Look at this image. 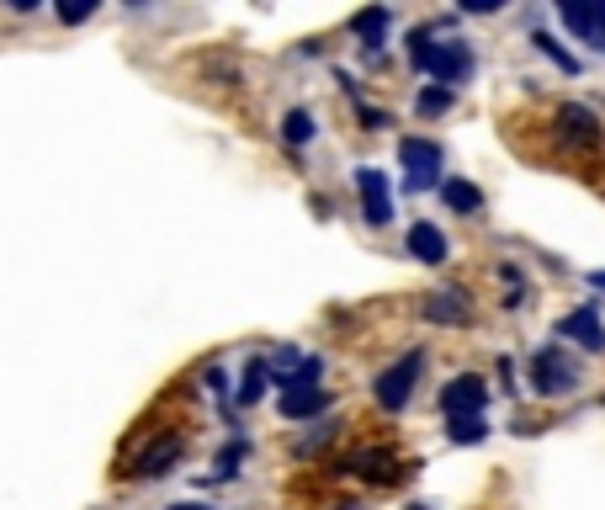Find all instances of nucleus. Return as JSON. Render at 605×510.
<instances>
[{"instance_id":"nucleus-1","label":"nucleus","mask_w":605,"mask_h":510,"mask_svg":"<svg viewBox=\"0 0 605 510\" xmlns=\"http://www.w3.org/2000/svg\"><path fill=\"white\" fill-rule=\"evenodd\" d=\"M410 64L452 91V86H462V80L473 74V53H467V43H431V27H414L410 32Z\"/></svg>"},{"instance_id":"nucleus-2","label":"nucleus","mask_w":605,"mask_h":510,"mask_svg":"<svg viewBox=\"0 0 605 510\" xmlns=\"http://www.w3.org/2000/svg\"><path fill=\"white\" fill-rule=\"evenodd\" d=\"M420 372H425V351H410V357H399V362H393L383 378H377V404H383L387 414H399L404 404H410L414 383H420Z\"/></svg>"},{"instance_id":"nucleus-3","label":"nucleus","mask_w":605,"mask_h":510,"mask_svg":"<svg viewBox=\"0 0 605 510\" xmlns=\"http://www.w3.org/2000/svg\"><path fill=\"white\" fill-rule=\"evenodd\" d=\"M532 383H536V393H547V399H557V393H574V389H579V367L568 362L557 346H547V351H536Z\"/></svg>"},{"instance_id":"nucleus-4","label":"nucleus","mask_w":605,"mask_h":510,"mask_svg":"<svg viewBox=\"0 0 605 510\" xmlns=\"http://www.w3.org/2000/svg\"><path fill=\"white\" fill-rule=\"evenodd\" d=\"M484 404H488V383L478 372H462V378H452L441 389V414L446 420H473V414H484Z\"/></svg>"},{"instance_id":"nucleus-5","label":"nucleus","mask_w":605,"mask_h":510,"mask_svg":"<svg viewBox=\"0 0 605 510\" xmlns=\"http://www.w3.org/2000/svg\"><path fill=\"white\" fill-rule=\"evenodd\" d=\"M399 160L410 170V192H425V187H436L441 176V149L431 139H404L399 144Z\"/></svg>"},{"instance_id":"nucleus-6","label":"nucleus","mask_w":605,"mask_h":510,"mask_svg":"<svg viewBox=\"0 0 605 510\" xmlns=\"http://www.w3.org/2000/svg\"><path fill=\"white\" fill-rule=\"evenodd\" d=\"M356 192H362V213L372 229H383L393 219V192H387V176L377 166H362L356 170Z\"/></svg>"},{"instance_id":"nucleus-7","label":"nucleus","mask_w":605,"mask_h":510,"mask_svg":"<svg viewBox=\"0 0 605 510\" xmlns=\"http://www.w3.org/2000/svg\"><path fill=\"white\" fill-rule=\"evenodd\" d=\"M557 336L563 340H579L584 351H605V324H601V309L595 303H584L574 314L557 319Z\"/></svg>"},{"instance_id":"nucleus-8","label":"nucleus","mask_w":605,"mask_h":510,"mask_svg":"<svg viewBox=\"0 0 605 510\" xmlns=\"http://www.w3.org/2000/svg\"><path fill=\"white\" fill-rule=\"evenodd\" d=\"M181 452H186V437L165 431V437L154 441V447H144V452L133 458V473H139V479H160V473H165V468L181 458Z\"/></svg>"},{"instance_id":"nucleus-9","label":"nucleus","mask_w":605,"mask_h":510,"mask_svg":"<svg viewBox=\"0 0 605 510\" xmlns=\"http://www.w3.org/2000/svg\"><path fill=\"white\" fill-rule=\"evenodd\" d=\"M557 128L568 144H601V118L584 107H557Z\"/></svg>"},{"instance_id":"nucleus-10","label":"nucleus","mask_w":605,"mask_h":510,"mask_svg":"<svg viewBox=\"0 0 605 510\" xmlns=\"http://www.w3.org/2000/svg\"><path fill=\"white\" fill-rule=\"evenodd\" d=\"M404 244H410L414 261H425V267H441V261H446V234H441V229H431V223H414Z\"/></svg>"},{"instance_id":"nucleus-11","label":"nucleus","mask_w":605,"mask_h":510,"mask_svg":"<svg viewBox=\"0 0 605 510\" xmlns=\"http://www.w3.org/2000/svg\"><path fill=\"white\" fill-rule=\"evenodd\" d=\"M330 410V393L324 389H288L282 393V414L288 420H314V414Z\"/></svg>"},{"instance_id":"nucleus-12","label":"nucleus","mask_w":605,"mask_h":510,"mask_svg":"<svg viewBox=\"0 0 605 510\" xmlns=\"http://www.w3.org/2000/svg\"><path fill=\"white\" fill-rule=\"evenodd\" d=\"M425 319L431 324H467V303H462V292H436V298H425Z\"/></svg>"},{"instance_id":"nucleus-13","label":"nucleus","mask_w":605,"mask_h":510,"mask_svg":"<svg viewBox=\"0 0 605 510\" xmlns=\"http://www.w3.org/2000/svg\"><path fill=\"white\" fill-rule=\"evenodd\" d=\"M340 468H345V473H366V479H393V458H387V452H377V447H372V452H351V458H340Z\"/></svg>"},{"instance_id":"nucleus-14","label":"nucleus","mask_w":605,"mask_h":510,"mask_svg":"<svg viewBox=\"0 0 605 510\" xmlns=\"http://www.w3.org/2000/svg\"><path fill=\"white\" fill-rule=\"evenodd\" d=\"M441 202L457 208V213H478V208H484V192H478L473 181H441Z\"/></svg>"},{"instance_id":"nucleus-15","label":"nucleus","mask_w":605,"mask_h":510,"mask_svg":"<svg viewBox=\"0 0 605 510\" xmlns=\"http://www.w3.org/2000/svg\"><path fill=\"white\" fill-rule=\"evenodd\" d=\"M351 32L362 38L366 49H377V43H383V32H387V6H372V11H362V17L351 22Z\"/></svg>"},{"instance_id":"nucleus-16","label":"nucleus","mask_w":605,"mask_h":510,"mask_svg":"<svg viewBox=\"0 0 605 510\" xmlns=\"http://www.w3.org/2000/svg\"><path fill=\"white\" fill-rule=\"evenodd\" d=\"M266 383H271V362H261V357H255V362L244 367V383H240V404H255V399H261V393H266Z\"/></svg>"},{"instance_id":"nucleus-17","label":"nucleus","mask_w":605,"mask_h":510,"mask_svg":"<svg viewBox=\"0 0 605 510\" xmlns=\"http://www.w3.org/2000/svg\"><path fill=\"white\" fill-rule=\"evenodd\" d=\"M446 107H452V91H446V86H425L420 101H414V112H420V118H441Z\"/></svg>"},{"instance_id":"nucleus-18","label":"nucleus","mask_w":605,"mask_h":510,"mask_svg":"<svg viewBox=\"0 0 605 510\" xmlns=\"http://www.w3.org/2000/svg\"><path fill=\"white\" fill-rule=\"evenodd\" d=\"M532 43H536V49H542V53H547V59H557V70H568V74L579 70V59H574V53L563 49V43H557V38H553V32H536Z\"/></svg>"},{"instance_id":"nucleus-19","label":"nucleus","mask_w":605,"mask_h":510,"mask_svg":"<svg viewBox=\"0 0 605 510\" xmlns=\"http://www.w3.org/2000/svg\"><path fill=\"white\" fill-rule=\"evenodd\" d=\"M282 133H288V144H309V139H314V118H309V112H288Z\"/></svg>"},{"instance_id":"nucleus-20","label":"nucleus","mask_w":605,"mask_h":510,"mask_svg":"<svg viewBox=\"0 0 605 510\" xmlns=\"http://www.w3.org/2000/svg\"><path fill=\"white\" fill-rule=\"evenodd\" d=\"M446 437L462 441V447H467V441H484V437H488L484 414H473V420H452V431H446Z\"/></svg>"},{"instance_id":"nucleus-21","label":"nucleus","mask_w":605,"mask_h":510,"mask_svg":"<svg viewBox=\"0 0 605 510\" xmlns=\"http://www.w3.org/2000/svg\"><path fill=\"white\" fill-rule=\"evenodd\" d=\"M589 43H595V49H605V0H595V6H589Z\"/></svg>"},{"instance_id":"nucleus-22","label":"nucleus","mask_w":605,"mask_h":510,"mask_svg":"<svg viewBox=\"0 0 605 510\" xmlns=\"http://www.w3.org/2000/svg\"><path fill=\"white\" fill-rule=\"evenodd\" d=\"M244 452H250L244 441H229V447H223V458H219V473H223V479H229V473L240 468V458H244Z\"/></svg>"},{"instance_id":"nucleus-23","label":"nucleus","mask_w":605,"mask_h":510,"mask_svg":"<svg viewBox=\"0 0 605 510\" xmlns=\"http://www.w3.org/2000/svg\"><path fill=\"white\" fill-rule=\"evenodd\" d=\"M91 11H97V0H80V6H64V11H59V22H85V17H91Z\"/></svg>"},{"instance_id":"nucleus-24","label":"nucleus","mask_w":605,"mask_h":510,"mask_svg":"<svg viewBox=\"0 0 605 510\" xmlns=\"http://www.w3.org/2000/svg\"><path fill=\"white\" fill-rule=\"evenodd\" d=\"M170 510H208V506H170Z\"/></svg>"},{"instance_id":"nucleus-25","label":"nucleus","mask_w":605,"mask_h":510,"mask_svg":"<svg viewBox=\"0 0 605 510\" xmlns=\"http://www.w3.org/2000/svg\"><path fill=\"white\" fill-rule=\"evenodd\" d=\"M410 510H425V506H410Z\"/></svg>"}]
</instances>
